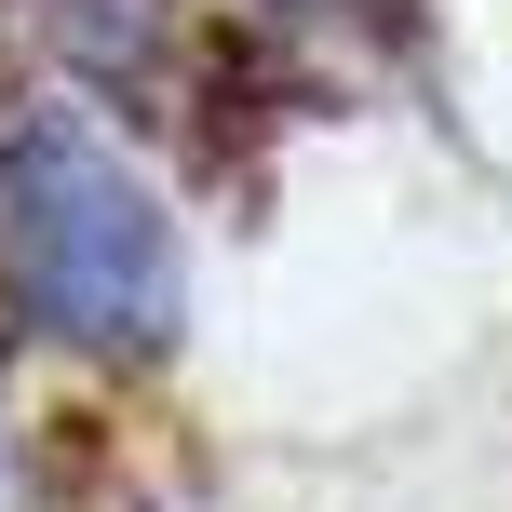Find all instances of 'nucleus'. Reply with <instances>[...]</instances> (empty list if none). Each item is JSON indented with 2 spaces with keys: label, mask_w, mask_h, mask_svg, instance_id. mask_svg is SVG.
<instances>
[{
  "label": "nucleus",
  "mask_w": 512,
  "mask_h": 512,
  "mask_svg": "<svg viewBox=\"0 0 512 512\" xmlns=\"http://www.w3.org/2000/svg\"><path fill=\"white\" fill-rule=\"evenodd\" d=\"M0 297H14V324H41L54 351H95V364L176 351V310H189L176 216L81 108L0 122Z\"/></svg>",
  "instance_id": "1"
},
{
  "label": "nucleus",
  "mask_w": 512,
  "mask_h": 512,
  "mask_svg": "<svg viewBox=\"0 0 512 512\" xmlns=\"http://www.w3.org/2000/svg\"><path fill=\"white\" fill-rule=\"evenodd\" d=\"M41 27L68 41V68L95 95H149L176 68V0H41Z\"/></svg>",
  "instance_id": "2"
},
{
  "label": "nucleus",
  "mask_w": 512,
  "mask_h": 512,
  "mask_svg": "<svg viewBox=\"0 0 512 512\" xmlns=\"http://www.w3.org/2000/svg\"><path fill=\"white\" fill-rule=\"evenodd\" d=\"M243 27H270L283 54H324V41H364V54H405L418 41V0H243Z\"/></svg>",
  "instance_id": "3"
}]
</instances>
